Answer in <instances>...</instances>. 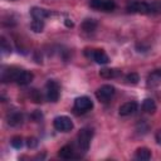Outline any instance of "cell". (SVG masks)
Masks as SVG:
<instances>
[{"label": "cell", "mask_w": 161, "mask_h": 161, "mask_svg": "<svg viewBox=\"0 0 161 161\" xmlns=\"http://www.w3.org/2000/svg\"><path fill=\"white\" fill-rule=\"evenodd\" d=\"M93 107V102L89 97L87 96H82V97H78L75 98L74 101V111L78 112V113H84L87 111H89L91 108Z\"/></svg>", "instance_id": "cell-6"}, {"label": "cell", "mask_w": 161, "mask_h": 161, "mask_svg": "<svg viewBox=\"0 0 161 161\" xmlns=\"http://www.w3.org/2000/svg\"><path fill=\"white\" fill-rule=\"evenodd\" d=\"M26 145H28V147H30V148H35V147L38 146V140H36L35 137H29Z\"/></svg>", "instance_id": "cell-25"}, {"label": "cell", "mask_w": 161, "mask_h": 161, "mask_svg": "<svg viewBox=\"0 0 161 161\" xmlns=\"http://www.w3.org/2000/svg\"><path fill=\"white\" fill-rule=\"evenodd\" d=\"M97 28V21L94 19H86L82 23V29L86 33H93Z\"/></svg>", "instance_id": "cell-17"}, {"label": "cell", "mask_w": 161, "mask_h": 161, "mask_svg": "<svg viewBox=\"0 0 161 161\" xmlns=\"http://www.w3.org/2000/svg\"><path fill=\"white\" fill-rule=\"evenodd\" d=\"M60 87L59 83L57 80L49 79L45 84V93H47V99L49 102H57L59 99V94H60Z\"/></svg>", "instance_id": "cell-2"}, {"label": "cell", "mask_w": 161, "mask_h": 161, "mask_svg": "<svg viewBox=\"0 0 161 161\" xmlns=\"http://www.w3.org/2000/svg\"><path fill=\"white\" fill-rule=\"evenodd\" d=\"M33 78H34V75H33L31 72L25 70V69H19L14 82H16L20 86H25V84H29L33 80Z\"/></svg>", "instance_id": "cell-8"}, {"label": "cell", "mask_w": 161, "mask_h": 161, "mask_svg": "<svg viewBox=\"0 0 161 161\" xmlns=\"http://www.w3.org/2000/svg\"><path fill=\"white\" fill-rule=\"evenodd\" d=\"M89 6L94 10L112 11L116 8L114 0H89Z\"/></svg>", "instance_id": "cell-7"}, {"label": "cell", "mask_w": 161, "mask_h": 161, "mask_svg": "<svg viewBox=\"0 0 161 161\" xmlns=\"http://www.w3.org/2000/svg\"><path fill=\"white\" fill-rule=\"evenodd\" d=\"M126 80H127L128 84H137L138 80H140V77H138L137 73L132 72V73H128V74L126 75Z\"/></svg>", "instance_id": "cell-20"}, {"label": "cell", "mask_w": 161, "mask_h": 161, "mask_svg": "<svg viewBox=\"0 0 161 161\" xmlns=\"http://www.w3.org/2000/svg\"><path fill=\"white\" fill-rule=\"evenodd\" d=\"M161 83V69L153 70L148 77H147V86L148 87H156Z\"/></svg>", "instance_id": "cell-11"}, {"label": "cell", "mask_w": 161, "mask_h": 161, "mask_svg": "<svg viewBox=\"0 0 161 161\" xmlns=\"http://www.w3.org/2000/svg\"><path fill=\"white\" fill-rule=\"evenodd\" d=\"M30 98L35 102V103H40L42 102V94L38 89H33L31 93H30Z\"/></svg>", "instance_id": "cell-23"}, {"label": "cell", "mask_w": 161, "mask_h": 161, "mask_svg": "<svg viewBox=\"0 0 161 161\" xmlns=\"http://www.w3.org/2000/svg\"><path fill=\"white\" fill-rule=\"evenodd\" d=\"M21 123H23V114L20 112H13L8 116V125L9 126L16 127V126H20Z\"/></svg>", "instance_id": "cell-13"}, {"label": "cell", "mask_w": 161, "mask_h": 161, "mask_svg": "<svg viewBox=\"0 0 161 161\" xmlns=\"http://www.w3.org/2000/svg\"><path fill=\"white\" fill-rule=\"evenodd\" d=\"M89 57H92V59L96 63H98V64H107L109 62L108 55L102 49H94V50H92L91 54H89Z\"/></svg>", "instance_id": "cell-9"}, {"label": "cell", "mask_w": 161, "mask_h": 161, "mask_svg": "<svg viewBox=\"0 0 161 161\" xmlns=\"http://www.w3.org/2000/svg\"><path fill=\"white\" fill-rule=\"evenodd\" d=\"M92 137H93V130L89 128V127H84V128H82V130L78 132V136H77L78 146H79V148H80L83 152H86V151L89 148Z\"/></svg>", "instance_id": "cell-1"}, {"label": "cell", "mask_w": 161, "mask_h": 161, "mask_svg": "<svg viewBox=\"0 0 161 161\" xmlns=\"http://www.w3.org/2000/svg\"><path fill=\"white\" fill-rule=\"evenodd\" d=\"M58 155H59V157H62V158H64V160H69V158L74 157V151H73L72 146L65 145V146H63V147L59 150Z\"/></svg>", "instance_id": "cell-16"}, {"label": "cell", "mask_w": 161, "mask_h": 161, "mask_svg": "<svg viewBox=\"0 0 161 161\" xmlns=\"http://www.w3.org/2000/svg\"><path fill=\"white\" fill-rule=\"evenodd\" d=\"M150 6H151V14L161 13V0H156V1L151 3Z\"/></svg>", "instance_id": "cell-22"}, {"label": "cell", "mask_w": 161, "mask_h": 161, "mask_svg": "<svg viewBox=\"0 0 161 161\" xmlns=\"http://www.w3.org/2000/svg\"><path fill=\"white\" fill-rule=\"evenodd\" d=\"M53 126L57 131H60V132H68L73 128V122L69 117L67 116H58L54 118L53 121Z\"/></svg>", "instance_id": "cell-5"}, {"label": "cell", "mask_w": 161, "mask_h": 161, "mask_svg": "<svg viewBox=\"0 0 161 161\" xmlns=\"http://www.w3.org/2000/svg\"><path fill=\"white\" fill-rule=\"evenodd\" d=\"M142 109L146 113H153L156 111V103L152 98H146L142 103Z\"/></svg>", "instance_id": "cell-18"}, {"label": "cell", "mask_w": 161, "mask_h": 161, "mask_svg": "<svg viewBox=\"0 0 161 161\" xmlns=\"http://www.w3.org/2000/svg\"><path fill=\"white\" fill-rule=\"evenodd\" d=\"M10 143H11V146L14 148H21V146H23V138L20 136H15V137L11 138Z\"/></svg>", "instance_id": "cell-21"}, {"label": "cell", "mask_w": 161, "mask_h": 161, "mask_svg": "<svg viewBox=\"0 0 161 161\" xmlns=\"http://www.w3.org/2000/svg\"><path fill=\"white\" fill-rule=\"evenodd\" d=\"M128 13H138V14H151L150 3L146 1H131L127 5Z\"/></svg>", "instance_id": "cell-4"}, {"label": "cell", "mask_w": 161, "mask_h": 161, "mask_svg": "<svg viewBox=\"0 0 161 161\" xmlns=\"http://www.w3.org/2000/svg\"><path fill=\"white\" fill-rule=\"evenodd\" d=\"M136 109H137V103H136V102H133V101H132V102H126V103H123V104L119 107L118 113H119V116L126 117V116H130V114L135 113Z\"/></svg>", "instance_id": "cell-10"}, {"label": "cell", "mask_w": 161, "mask_h": 161, "mask_svg": "<svg viewBox=\"0 0 161 161\" xmlns=\"http://www.w3.org/2000/svg\"><path fill=\"white\" fill-rule=\"evenodd\" d=\"M1 50L5 54L11 53V47H10V44H8V42H6V39L4 36H1Z\"/></svg>", "instance_id": "cell-24"}, {"label": "cell", "mask_w": 161, "mask_h": 161, "mask_svg": "<svg viewBox=\"0 0 161 161\" xmlns=\"http://www.w3.org/2000/svg\"><path fill=\"white\" fill-rule=\"evenodd\" d=\"M135 157L137 160H141V161H147L151 158V151L146 147H140L137 148L136 153H135Z\"/></svg>", "instance_id": "cell-15"}, {"label": "cell", "mask_w": 161, "mask_h": 161, "mask_svg": "<svg viewBox=\"0 0 161 161\" xmlns=\"http://www.w3.org/2000/svg\"><path fill=\"white\" fill-rule=\"evenodd\" d=\"M114 92H116V89H114L113 86H111V84H103V86H101L96 91V97H97V99L99 102L106 103V102H108L113 97Z\"/></svg>", "instance_id": "cell-3"}, {"label": "cell", "mask_w": 161, "mask_h": 161, "mask_svg": "<svg viewBox=\"0 0 161 161\" xmlns=\"http://www.w3.org/2000/svg\"><path fill=\"white\" fill-rule=\"evenodd\" d=\"M30 28L34 33H42L43 29H44V21L40 20V19H34L30 24Z\"/></svg>", "instance_id": "cell-19"}, {"label": "cell", "mask_w": 161, "mask_h": 161, "mask_svg": "<svg viewBox=\"0 0 161 161\" xmlns=\"http://www.w3.org/2000/svg\"><path fill=\"white\" fill-rule=\"evenodd\" d=\"M64 24H65V26H68V28H72V26L74 25L70 19H65V20H64Z\"/></svg>", "instance_id": "cell-27"}, {"label": "cell", "mask_w": 161, "mask_h": 161, "mask_svg": "<svg viewBox=\"0 0 161 161\" xmlns=\"http://www.w3.org/2000/svg\"><path fill=\"white\" fill-rule=\"evenodd\" d=\"M122 74V72L119 69H114V68H104L99 72V75L102 78H116V77H119Z\"/></svg>", "instance_id": "cell-14"}, {"label": "cell", "mask_w": 161, "mask_h": 161, "mask_svg": "<svg viewBox=\"0 0 161 161\" xmlns=\"http://www.w3.org/2000/svg\"><path fill=\"white\" fill-rule=\"evenodd\" d=\"M42 113L39 112V111H35V112H33L31 113V116H30V118L33 119V121H35V122H38V121H40L42 119Z\"/></svg>", "instance_id": "cell-26"}, {"label": "cell", "mask_w": 161, "mask_h": 161, "mask_svg": "<svg viewBox=\"0 0 161 161\" xmlns=\"http://www.w3.org/2000/svg\"><path fill=\"white\" fill-rule=\"evenodd\" d=\"M30 14H31L33 19H40V20H43V19H45V18H48L50 15V13L48 10H45L43 8H38V6L31 8Z\"/></svg>", "instance_id": "cell-12"}, {"label": "cell", "mask_w": 161, "mask_h": 161, "mask_svg": "<svg viewBox=\"0 0 161 161\" xmlns=\"http://www.w3.org/2000/svg\"><path fill=\"white\" fill-rule=\"evenodd\" d=\"M155 137H156V141H157V143H158V145H161V130H160V131L156 133V136H155Z\"/></svg>", "instance_id": "cell-28"}]
</instances>
